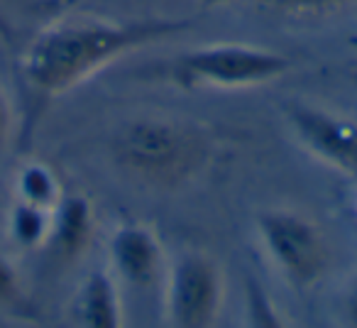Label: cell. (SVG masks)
Instances as JSON below:
<instances>
[{"label": "cell", "mask_w": 357, "mask_h": 328, "mask_svg": "<svg viewBox=\"0 0 357 328\" xmlns=\"http://www.w3.org/2000/svg\"><path fill=\"white\" fill-rule=\"evenodd\" d=\"M194 25L191 17H113L71 13L50 22L27 45L20 61L27 89L40 98H56L142 47L157 45Z\"/></svg>", "instance_id": "6da1fadb"}, {"label": "cell", "mask_w": 357, "mask_h": 328, "mask_svg": "<svg viewBox=\"0 0 357 328\" xmlns=\"http://www.w3.org/2000/svg\"><path fill=\"white\" fill-rule=\"evenodd\" d=\"M113 157L128 177L159 191L191 184L213 159V140L201 123L176 115H135L113 137Z\"/></svg>", "instance_id": "7a4b0ae2"}, {"label": "cell", "mask_w": 357, "mask_h": 328, "mask_svg": "<svg viewBox=\"0 0 357 328\" xmlns=\"http://www.w3.org/2000/svg\"><path fill=\"white\" fill-rule=\"evenodd\" d=\"M289 57L248 42H213L174 57L162 66V79L181 91H243L284 76Z\"/></svg>", "instance_id": "3957f363"}, {"label": "cell", "mask_w": 357, "mask_h": 328, "mask_svg": "<svg viewBox=\"0 0 357 328\" xmlns=\"http://www.w3.org/2000/svg\"><path fill=\"white\" fill-rule=\"evenodd\" d=\"M225 301V274L211 253L181 250L164 269V311L172 328H215Z\"/></svg>", "instance_id": "277c9868"}, {"label": "cell", "mask_w": 357, "mask_h": 328, "mask_svg": "<svg viewBox=\"0 0 357 328\" xmlns=\"http://www.w3.org/2000/svg\"><path fill=\"white\" fill-rule=\"evenodd\" d=\"M257 238L284 279L308 289L323 279L328 267V245L321 228L294 209H269L257 216Z\"/></svg>", "instance_id": "5b68a950"}, {"label": "cell", "mask_w": 357, "mask_h": 328, "mask_svg": "<svg viewBox=\"0 0 357 328\" xmlns=\"http://www.w3.org/2000/svg\"><path fill=\"white\" fill-rule=\"evenodd\" d=\"M296 142L331 170L357 179V120L294 100L284 108Z\"/></svg>", "instance_id": "8992f818"}, {"label": "cell", "mask_w": 357, "mask_h": 328, "mask_svg": "<svg viewBox=\"0 0 357 328\" xmlns=\"http://www.w3.org/2000/svg\"><path fill=\"white\" fill-rule=\"evenodd\" d=\"M108 260L113 277L130 287H154L164 279L167 260L157 233L149 225L128 221L120 223L108 238Z\"/></svg>", "instance_id": "52a82bcc"}, {"label": "cell", "mask_w": 357, "mask_h": 328, "mask_svg": "<svg viewBox=\"0 0 357 328\" xmlns=\"http://www.w3.org/2000/svg\"><path fill=\"white\" fill-rule=\"evenodd\" d=\"M96 233V214L84 194H64L52 209L50 240L45 248L61 262H76L89 253Z\"/></svg>", "instance_id": "ba28073f"}, {"label": "cell", "mask_w": 357, "mask_h": 328, "mask_svg": "<svg viewBox=\"0 0 357 328\" xmlns=\"http://www.w3.org/2000/svg\"><path fill=\"white\" fill-rule=\"evenodd\" d=\"M76 323L81 328H125L118 282L105 269H96L81 282L74 301Z\"/></svg>", "instance_id": "9c48e42d"}, {"label": "cell", "mask_w": 357, "mask_h": 328, "mask_svg": "<svg viewBox=\"0 0 357 328\" xmlns=\"http://www.w3.org/2000/svg\"><path fill=\"white\" fill-rule=\"evenodd\" d=\"M15 196L22 204L52 211L64 196V189H61L59 177H56V172L52 170L50 164L27 162L15 174Z\"/></svg>", "instance_id": "30bf717a"}, {"label": "cell", "mask_w": 357, "mask_h": 328, "mask_svg": "<svg viewBox=\"0 0 357 328\" xmlns=\"http://www.w3.org/2000/svg\"><path fill=\"white\" fill-rule=\"evenodd\" d=\"M50 228L52 211L47 209L15 201L13 209L8 211V235H10L13 245L22 250L45 248L47 240H50Z\"/></svg>", "instance_id": "8fae6325"}, {"label": "cell", "mask_w": 357, "mask_h": 328, "mask_svg": "<svg viewBox=\"0 0 357 328\" xmlns=\"http://www.w3.org/2000/svg\"><path fill=\"white\" fill-rule=\"evenodd\" d=\"M245 328H291L272 294L255 277L245 282Z\"/></svg>", "instance_id": "7c38bea8"}, {"label": "cell", "mask_w": 357, "mask_h": 328, "mask_svg": "<svg viewBox=\"0 0 357 328\" xmlns=\"http://www.w3.org/2000/svg\"><path fill=\"white\" fill-rule=\"evenodd\" d=\"M201 8H223V6H252L262 10L274 13H291V15H303V13H328L337 8L357 6V0H196Z\"/></svg>", "instance_id": "4fadbf2b"}, {"label": "cell", "mask_w": 357, "mask_h": 328, "mask_svg": "<svg viewBox=\"0 0 357 328\" xmlns=\"http://www.w3.org/2000/svg\"><path fill=\"white\" fill-rule=\"evenodd\" d=\"M22 299V282L15 264L0 253V306H15Z\"/></svg>", "instance_id": "5bb4252c"}, {"label": "cell", "mask_w": 357, "mask_h": 328, "mask_svg": "<svg viewBox=\"0 0 357 328\" xmlns=\"http://www.w3.org/2000/svg\"><path fill=\"white\" fill-rule=\"evenodd\" d=\"M10 133H13V108L6 91L0 89V154L6 149L8 140H10Z\"/></svg>", "instance_id": "9a60e30c"}, {"label": "cell", "mask_w": 357, "mask_h": 328, "mask_svg": "<svg viewBox=\"0 0 357 328\" xmlns=\"http://www.w3.org/2000/svg\"><path fill=\"white\" fill-rule=\"evenodd\" d=\"M345 316H347V323H350L352 328H357V274H355V279H352L350 289H347Z\"/></svg>", "instance_id": "2e32d148"}]
</instances>
